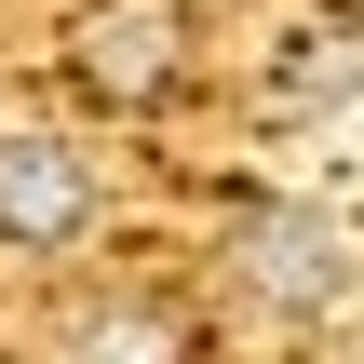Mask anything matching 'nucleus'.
I'll use <instances>...</instances> for the list:
<instances>
[{"label": "nucleus", "mask_w": 364, "mask_h": 364, "mask_svg": "<svg viewBox=\"0 0 364 364\" xmlns=\"http://www.w3.org/2000/svg\"><path fill=\"white\" fill-rule=\"evenodd\" d=\"M81 230H95V162H81L68 135H27V122H14V135H0V243H14V257H68Z\"/></svg>", "instance_id": "1"}, {"label": "nucleus", "mask_w": 364, "mask_h": 364, "mask_svg": "<svg viewBox=\"0 0 364 364\" xmlns=\"http://www.w3.org/2000/svg\"><path fill=\"white\" fill-rule=\"evenodd\" d=\"M230 257H243V284L270 297V311H338L351 297V243H338V216H297V203H257L243 230H230Z\"/></svg>", "instance_id": "2"}, {"label": "nucleus", "mask_w": 364, "mask_h": 364, "mask_svg": "<svg viewBox=\"0 0 364 364\" xmlns=\"http://www.w3.org/2000/svg\"><path fill=\"white\" fill-rule=\"evenodd\" d=\"M68 68H81V95H95V108H162V95H176V68H189V41H176V14H162V0H108V14H81Z\"/></svg>", "instance_id": "3"}, {"label": "nucleus", "mask_w": 364, "mask_h": 364, "mask_svg": "<svg viewBox=\"0 0 364 364\" xmlns=\"http://www.w3.org/2000/svg\"><path fill=\"white\" fill-rule=\"evenodd\" d=\"M68 364H203V338L162 311V297H95L68 324Z\"/></svg>", "instance_id": "4"}, {"label": "nucleus", "mask_w": 364, "mask_h": 364, "mask_svg": "<svg viewBox=\"0 0 364 364\" xmlns=\"http://www.w3.org/2000/svg\"><path fill=\"white\" fill-rule=\"evenodd\" d=\"M338 95H364V27H311L270 68V108H338Z\"/></svg>", "instance_id": "5"}]
</instances>
